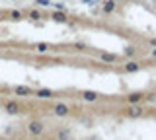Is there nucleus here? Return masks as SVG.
Segmentation results:
<instances>
[{"label":"nucleus","mask_w":156,"mask_h":140,"mask_svg":"<svg viewBox=\"0 0 156 140\" xmlns=\"http://www.w3.org/2000/svg\"><path fill=\"white\" fill-rule=\"evenodd\" d=\"M68 111H70V109H68V105H66V103H57V105H55V109H53V113L58 115V117H66Z\"/></svg>","instance_id":"obj_1"},{"label":"nucleus","mask_w":156,"mask_h":140,"mask_svg":"<svg viewBox=\"0 0 156 140\" xmlns=\"http://www.w3.org/2000/svg\"><path fill=\"white\" fill-rule=\"evenodd\" d=\"M29 132L31 134H41L43 132V125L39 123V121H33V123L29 125Z\"/></svg>","instance_id":"obj_2"},{"label":"nucleus","mask_w":156,"mask_h":140,"mask_svg":"<svg viewBox=\"0 0 156 140\" xmlns=\"http://www.w3.org/2000/svg\"><path fill=\"white\" fill-rule=\"evenodd\" d=\"M37 97L49 99V97H53V91H51V90H39V91H37Z\"/></svg>","instance_id":"obj_3"},{"label":"nucleus","mask_w":156,"mask_h":140,"mask_svg":"<svg viewBox=\"0 0 156 140\" xmlns=\"http://www.w3.org/2000/svg\"><path fill=\"white\" fill-rule=\"evenodd\" d=\"M82 97H84L86 101H96L98 99V94H96V91H84V94H82Z\"/></svg>","instance_id":"obj_4"},{"label":"nucleus","mask_w":156,"mask_h":140,"mask_svg":"<svg viewBox=\"0 0 156 140\" xmlns=\"http://www.w3.org/2000/svg\"><path fill=\"white\" fill-rule=\"evenodd\" d=\"M129 115H131V117H140V115H143V109H140V107H131Z\"/></svg>","instance_id":"obj_5"},{"label":"nucleus","mask_w":156,"mask_h":140,"mask_svg":"<svg viewBox=\"0 0 156 140\" xmlns=\"http://www.w3.org/2000/svg\"><path fill=\"white\" fill-rule=\"evenodd\" d=\"M125 70L127 72H136V70H139V64H136V62H129V64L125 66Z\"/></svg>","instance_id":"obj_6"},{"label":"nucleus","mask_w":156,"mask_h":140,"mask_svg":"<svg viewBox=\"0 0 156 140\" xmlns=\"http://www.w3.org/2000/svg\"><path fill=\"white\" fill-rule=\"evenodd\" d=\"M18 109H20L18 103H8L6 105V111H10V113H18Z\"/></svg>","instance_id":"obj_7"},{"label":"nucleus","mask_w":156,"mask_h":140,"mask_svg":"<svg viewBox=\"0 0 156 140\" xmlns=\"http://www.w3.org/2000/svg\"><path fill=\"white\" fill-rule=\"evenodd\" d=\"M140 99H143V95H140V94H133V95H129V101H131V103H139Z\"/></svg>","instance_id":"obj_8"},{"label":"nucleus","mask_w":156,"mask_h":140,"mask_svg":"<svg viewBox=\"0 0 156 140\" xmlns=\"http://www.w3.org/2000/svg\"><path fill=\"white\" fill-rule=\"evenodd\" d=\"M16 91H18L20 95H27V94H29V90H27V88H18Z\"/></svg>","instance_id":"obj_9"},{"label":"nucleus","mask_w":156,"mask_h":140,"mask_svg":"<svg viewBox=\"0 0 156 140\" xmlns=\"http://www.w3.org/2000/svg\"><path fill=\"white\" fill-rule=\"evenodd\" d=\"M53 18H55L57 22H65V20H66V18L62 16V14H55V16H53Z\"/></svg>","instance_id":"obj_10"},{"label":"nucleus","mask_w":156,"mask_h":140,"mask_svg":"<svg viewBox=\"0 0 156 140\" xmlns=\"http://www.w3.org/2000/svg\"><path fill=\"white\" fill-rule=\"evenodd\" d=\"M109 10H113V0H111V2H107V4H105V12H109Z\"/></svg>","instance_id":"obj_11"},{"label":"nucleus","mask_w":156,"mask_h":140,"mask_svg":"<svg viewBox=\"0 0 156 140\" xmlns=\"http://www.w3.org/2000/svg\"><path fill=\"white\" fill-rule=\"evenodd\" d=\"M47 49H49V47H47V45H37V51H41V53H45Z\"/></svg>","instance_id":"obj_12"},{"label":"nucleus","mask_w":156,"mask_h":140,"mask_svg":"<svg viewBox=\"0 0 156 140\" xmlns=\"http://www.w3.org/2000/svg\"><path fill=\"white\" fill-rule=\"evenodd\" d=\"M104 60H109L111 62V60H115V56L113 55H104Z\"/></svg>","instance_id":"obj_13"},{"label":"nucleus","mask_w":156,"mask_h":140,"mask_svg":"<svg viewBox=\"0 0 156 140\" xmlns=\"http://www.w3.org/2000/svg\"><path fill=\"white\" fill-rule=\"evenodd\" d=\"M35 2L39 4V6H47V4H49V0H35Z\"/></svg>","instance_id":"obj_14"},{"label":"nucleus","mask_w":156,"mask_h":140,"mask_svg":"<svg viewBox=\"0 0 156 140\" xmlns=\"http://www.w3.org/2000/svg\"><path fill=\"white\" fill-rule=\"evenodd\" d=\"M150 43H152V45H156V39H152V41H150Z\"/></svg>","instance_id":"obj_15"}]
</instances>
